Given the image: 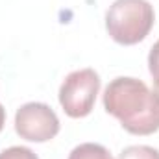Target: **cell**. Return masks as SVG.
Here are the masks:
<instances>
[{"mask_svg":"<svg viewBox=\"0 0 159 159\" xmlns=\"http://www.w3.org/2000/svg\"><path fill=\"white\" fill-rule=\"evenodd\" d=\"M104 107L133 135L159 129V107L154 93L137 78H115L104 91Z\"/></svg>","mask_w":159,"mask_h":159,"instance_id":"cell-1","label":"cell"},{"mask_svg":"<svg viewBox=\"0 0 159 159\" xmlns=\"http://www.w3.org/2000/svg\"><path fill=\"white\" fill-rule=\"evenodd\" d=\"M154 22L156 13L148 0H115L106 13L107 34L126 46L146 39Z\"/></svg>","mask_w":159,"mask_h":159,"instance_id":"cell-2","label":"cell"},{"mask_svg":"<svg viewBox=\"0 0 159 159\" xmlns=\"http://www.w3.org/2000/svg\"><path fill=\"white\" fill-rule=\"evenodd\" d=\"M100 91V76L93 69H80L70 72L59 87V104L63 111L72 117H87L96 102Z\"/></svg>","mask_w":159,"mask_h":159,"instance_id":"cell-3","label":"cell"},{"mask_svg":"<svg viewBox=\"0 0 159 159\" xmlns=\"http://www.w3.org/2000/svg\"><path fill=\"white\" fill-rule=\"evenodd\" d=\"M15 131L30 143H46L59 133V119L50 106L30 102L17 109Z\"/></svg>","mask_w":159,"mask_h":159,"instance_id":"cell-4","label":"cell"},{"mask_svg":"<svg viewBox=\"0 0 159 159\" xmlns=\"http://www.w3.org/2000/svg\"><path fill=\"white\" fill-rule=\"evenodd\" d=\"M69 159H113V156L109 154V150L102 144H96V143H83L76 146Z\"/></svg>","mask_w":159,"mask_h":159,"instance_id":"cell-5","label":"cell"},{"mask_svg":"<svg viewBox=\"0 0 159 159\" xmlns=\"http://www.w3.org/2000/svg\"><path fill=\"white\" fill-rule=\"evenodd\" d=\"M119 159H159V150L152 148V146H128L120 152Z\"/></svg>","mask_w":159,"mask_h":159,"instance_id":"cell-6","label":"cell"},{"mask_svg":"<svg viewBox=\"0 0 159 159\" xmlns=\"http://www.w3.org/2000/svg\"><path fill=\"white\" fill-rule=\"evenodd\" d=\"M0 159H39L37 154L26 146H11L0 152Z\"/></svg>","mask_w":159,"mask_h":159,"instance_id":"cell-7","label":"cell"},{"mask_svg":"<svg viewBox=\"0 0 159 159\" xmlns=\"http://www.w3.org/2000/svg\"><path fill=\"white\" fill-rule=\"evenodd\" d=\"M148 69L154 81H159V41L152 46L150 56H148Z\"/></svg>","mask_w":159,"mask_h":159,"instance_id":"cell-8","label":"cell"},{"mask_svg":"<svg viewBox=\"0 0 159 159\" xmlns=\"http://www.w3.org/2000/svg\"><path fill=\"white\" fill-rule=\"evenodd\" d=\"M4 122H6V109H4V106L0 104V131H2V128H4Z\"/></svg>","mask_w":159,"mask_h":159,"instance_id":"cell-9","label":"cell"},{"mask_svg":"<svg viewBox=\"0 0 159 159\" xmlns=\"http://www.w3.org/2000/svg\"><path fill=\"white\" fill-rule=\"evenodd\" d=\"M154 96H156V102H157V107H159V81H154Z\"/></svg>","mask_w":159,"mask_h":159,"instance_id":"cell-10","label":"cell"}]
</instances>
